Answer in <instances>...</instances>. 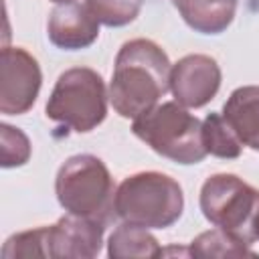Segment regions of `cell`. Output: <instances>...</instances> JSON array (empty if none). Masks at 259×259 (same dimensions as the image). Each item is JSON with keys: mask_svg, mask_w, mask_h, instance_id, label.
I'll use <instances>...</instances> for the list:
<instances>
[{"mask_svg": "<svg viewBox=\"0 0 259 259\" xmlns=\"http://www.w3.org/2000/svg\"><path fill=\"white\" fill-rule=\"evenodd\" d=\"M188 253L194 257H259L249 243L214 227L192 239Z\"/></svg>", "mask_w": 259, "mask_h": 259, "instance_id": "cell-14", "label": "cell"}, {"mask_svg": "<svg viewBox=\"0 0 259 259\" xmlns=\"http://www.w3.org/2000/svg\"><path fill=\"white\" fill-rule=\"evenodd\" d=\"M40 85L38 61L22 47H4L0 55V113H26L36 103Z\"/></svg>", "mask_w": 259, "mask_h": 259, "instance_id": "cell-7", "label": "cell"}, {"mask_svg": "<svg viewBox=\"0 0 259 259\" xmlns=\"http://www.w3.org/2000/svg\"><path fill=\"white\" fill-rule=\"evenodd\" d=\"M107 89L103 77L89 67H73L59 75L45 113L71 132L87 134L107 115Z\"/></svg>", "mask_w": 259, "mask_h": 259, "instance_id": "cell-5", "label": "cell"}, {"mask_svg": "<svg viewBox=\"0 0 259 259\" xmlns=\"http://www.w3.org/2000/svg\"><path fill=\"white\" fill-rule=\"evenodd\" d=\"M115 186L105 162L93 154L67 158L55 178L59 204L77 217L109 225L115 214Z\"/></svg>", "mask_w": 259, "mask_h": 259, "instance_id": "cell-2", "label": "cell"}, {"mask_svg": "<svg viewBox=\"0 0 259 259\" xmlns=\"http://www.w3.org/2000/svg\"><path fill=\"white\" fill-rule=\"evenodd\" d=\"M85 4L103 26L119 28L138 18L144 0H85Z\"/></svg>", "mask_w": 259, "mask_h": 259, "instance_id": "cell-16", "label": "cell"}, {"mask_svg": "<svg viewBox=\"0 0 259 259\" xmlns=\"http://www.w3.org/2000/svg\"><path fill=\"white\" fill-rule=\"evenodd\" d=\"M132 132L158 156L178 164H198L208 154L202 144V121L178 101H164L138 115Z\"/></svg>", "mask_w": 259, "mask_h": 259, "instance_id": "cell-4", "label": "cell"}, {"mask_svg": "<svg viewBox=\"0 0 259 259\" xmlns=\"http://www.w3.org/2000/svg\"><path fill=\"white\" fill-rule=\"evenodd\" d=\"M253 237H255V241L259 239V206H257L255 217H253Z\"/></svg>", "mask_w": 259, "mask_h": 259, "instance_id": "cell-19", "label": "cell"}, {"mask_svg": "<svg viewBox=\"0 0 259 259\" xmlns=\"http://www.w3.org/2000/svg\"><path fill=\"white\" fill-rule=\"evenodd\" d=\"M105 225L67 212L49 227L47 243L53 259H91L97 257L103 245Z\"/></svg>", "mask_w": 259, "mask_h": 259, "instance_id": "cell-9", "label": "cell"}, {"mask_svg": "<svg viewBox=\"0 0 259 259\" xmlns=\"http://www.w3.org/2000/svg\"><path fill=\"white\" fill-rule=\"evenodd\" d=\"M182 20L200 34H221L235 18L237 0H170Z\"/></svg>", "mask_w": 259, "mask_h": 259, "instance_id": "cell-12", "label": "cell"}, {"mask_svg": "<svg viewBox=\"0 0 259 259\" xmlns=\"http://www.w3.org/2000/svg\"><path fill=\"white\" fill-rule=\"evenodd\" d=\"M184 210L182 186L168 174L148 170L125 176L115 190V214L144 229H168Z\"/></svg>", "mask_w": 259, "mask_h": 259, "instance_id": "cell-3", "label": "cell"}, {"mask_svg": "<svg viewBox=\"0 0 259 259\" xmlns=\"http://www.w3.org/2000/svg\"><path fill=\"white\" fill-rule=\"evenodd\" d=\"M99 20L83 2L57 4L47 22L49 40L63 51H81L99 38Z\"/></svg>", "mask_w": 259, "mask_h": 259, "instance_id": "cell-10", "label": "cell"}, {"mask_svg": "<svg viewBox=\"0 0 259 259\" xmlns=\"http://www.w3.org/2000/svg\"><path fill=\"white\" fill-rule=\"evenodd\" d=\"M223 73L219 63L202 53L186 55L172 65L170 91L184 107H204L221 89Z\"/></svg>", "mask_w": 259, "mask_h": 259, "instance_id": "cell-8", "label": "cell"}, {"mask_svg": "<svg viewBox=\"0 0 259 259\" xmlns=\"http://www.w3.org/2000/svg\"><path fill=\"white\" fill-rule=\"evenodd\" d=\"M202 144L206 148V154L223 160H235L243 152V144L233 132V127L227 123L223 113H208L202 119Z\"/></svg>", "mask_w": 259, "mask_h": 259, "instance_id": "cell-15", "label": "cell"}, {"mask_svg": "<svg viewBox=\"0 0 259 259\" xmlns=\"http://www.w3.org/2000/svg\"><path fill=\"white\" fill-rule=\"evenodd\" d=\"M164 251L158 245V239L150 233V229L123 223L113 229L107 239V255L111 259H127V257H160Z\"/></svg>", "mask_w": 259, "mask_h": 259, "instance_id": "cell-13", "label": "cell"}, {"mask_svg": "<svg viewBox=\"0 0 259 259\" xmlns=\"http://www.w3.org/2000/svg\"><path fill=\"white\" fill-rule=\"evenodd\" d=\"M204 219L239 237L245 243H253V217L259 206V190L237 174H212L200 186L198 196Z\"/></svg>", "mask_w": 259, "mask_h": 259, "instance_id": "cell-6", "label": "cell"}, {"mask_svg": "<svg viewBox=\"0 0 259 259\" xmlns=\"http://www.w3.org/2000/svg\"><path fill=\"white\" fill-rule=\"evenodd\" d=\"M223 117L243 146L259 152V85L237 87L223 105Z\"/></svg>", "mask_w": 259, "mask_h": 259, "instance_id": "cell-11", "label": "cell"}, {"mask_svg": "<svg viewBox=\"0 0 259 259\" xmlns=\"http://www.w3.org/2000/svg\"><path fill=\"white\" fill-rule=\"evenodd\" d=\"M170 59L160 45L150 38H132L117 51L109 101L125 119H136L154 105L170 89Z\"/></svg>", "mask_w": 259, "mask_h": 259, "instance_id": "cell-1", "label": "cell"}, {"mask_svg": "<svg viewBox=\"0 0 259 259\" xmlns=\"http://www.w3.org/2000/svg\"><path fill=\"white\" fill-rule=\"evenodd\" d=\"M49 227H36L30 231L16 233L6 239L2 247V257L16 259V257H49V243H47Z\"/></svg>", "mask_w": 259, "mask_h": 259, "instance_id": "cell-17", "label": "cell"}, {"mask_svg": "<svg viewBox=\"0 0 259 259\" xmlns=\"http://www.w3.org/2000/svg\"><path fill=\"white\" fill-rule=\"evenodd\" d=\"M0 154L4 168L24 166L30 158V140L28 136L14 125L2 123L0 125Z\"/></svg>", "mask_w": 259, "mask_h": 259, "instance_id": "cell-18", "label": "cell"}, {"mask_svg": "<svg viewBox=\"0 0 259 259\" xmlns=\"http://www.w3.org/2000/svg\"><path fill=\"white\" fill-rule=\"evenodd\" d=\"M51 2H55V4H67V2H75V0H51Z\"/></svg>", "mask_w": 259, "mask_h": 259, "instance_id": "cell-20", "label": "cell"}]
</instances>
